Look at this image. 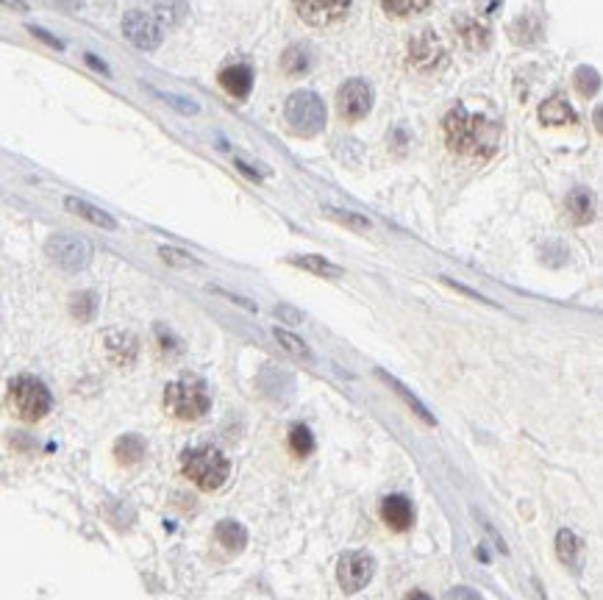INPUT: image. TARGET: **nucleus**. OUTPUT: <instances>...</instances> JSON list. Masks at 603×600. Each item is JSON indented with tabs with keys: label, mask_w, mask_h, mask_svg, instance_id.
Here are the masks:
<instances>
[{
	"label": "nucleus",
	"mask_w": 603,
	"mask_h": 600,
	"mask_svg": "<svg viewBox=\"0 0 603 600\" xmlns=\"http://www.w3.org/2000/svg\"><path fill=\"white\" fill-rule=\"evenodd\" d=\"M443 137L448 150L470 158H489L501 145V126L486 115H473L456 106L443 120Z\"/></svg>",
	"instance_id": "obj_1"
},
{
	"label": "nucleus",
	"mask_w": 603,
	"mask_h": 600,
	"mask_svg": "<svg viewBox=\"0 0 603 600\" xmlns=\"http://www.w3.org/2000/svg\"><path fill=\"white\" fill-rule=\"evenodd\" d=\"M164 409H168L170 417H176V420L195 422L209 414L211 395L200 378L184 375V378H176L173 384H168V390H164Z\"/></svg>",
	"instance_id": "obj_2"
},
{
	"label": "nucleus",
	"mask_w": 603,
	"mask_h": 600,
	"mask_svg": "<svg viewBox=\"0 0 603 600\" xmlns=\"http://www.w3.org/2000/svg\"><path fill=\"white\" fill-rule=\"evenodd\" d=\"M181 473L198 486L203 493H214L220 489L229 475H231V462L211 445H200L192 448L181 456Z\"/></svg>",
	"instance_id": "obj_3"
},
{
	"label": "nucleus",
	"mask_w": 603,
	"mask_h": 600,
	"mask_svg": "<svg viewBox=\"0 0 603 600\" xmlns=\"http://www.w3.org/2000/svg\"><path fill=\"white\" fill-rule=\"evenodd\" d=\"M6 398H9V409H12L20 420H26V422L42 420V417L50 412V406H53L50 390L42 384L39 378H34V375H17V378H12V381H9Z\"/></svg>",
	"instance_id": "obj_4"
},
{
	"label": "nucleus",
	"mask_w": 603,
	"mask_h": 600,
	"mask_svg": "<svg viewBox=\"0 0 603 600\" xmlns=\"http://www.w3.org/2000/svg\"><path fill=\"white\" fill-rule=\"evenodd\" d=\"M325 103L309 92V89H298L287 97L284 103V120L290 123L292 131L303 134V137H314L325 128Z\"/></svg>",
	"instance_id": "obj_5"
},
{
	"label": "nucleus",
	"mask_w": 603,
	"mask_h": 600,
	"mask_svg": "<svg viewBox=\"0 0 603 600\" xmlns=\"http://www.w3.org/2000/svg\"><path fill=\"white\" fill-rule=\"evenodd\" d=\"M448 59H451V53H448L445 42L436 36L434 31L417 34V36L409 42V47H406V62H409V67H412L414 73H420V76H434V73L445 70V67H448Z\"/></svg>",
	"instance_id": "obj_6"
},
{
	"label": "nucleus",
	"mask_w": 603,
	"mask_h": 600,
	"mask_svg": "<svg viewBox=\"0 0 603 600\" xmlns=\"http://www.w3.org/2000/svg\"><path fill=\"white\" fill-rule=\"evenodd\" d=\"M45 253L53 264L67 272H81L92 261V245L78 234H53L45 245Z\"/></svg>",
	"instance_id": "obj_7"
},
{
	"label": "nucleus",
	"mask_w": 603,
	"mask_h": 600,
	"mask_svg": "<svg viewBox=\"0 0 603 600\" xmlns=\"http://www.w3.org/2000/svg\"><path fill=\"white\" fill-rule=\"evenodd\" d=\"M373 108V89L362 78H351L337 92V115L345 123H359L370 115Z\"/></svg>",
	"instance_id": "obj_8"
},
{
	"label": "nucleus",
	"mask_w": 603,
	"mask_h": 600,
	"mask_svg": "<svg viewBox=\"0 0 603 600\" xmlns=\"http://www.w3.org/2000/svg\"><path fill=\"white\" fill-rule=\"evenodd\" d=\"M375 575V559L367 551H348L337 564V581L342 592H362Z\"/></svg>",
	"instance_id": "obj_9"
},
{
	"label": "nucleus",
	"mask_w": 603,
	"mask_h": 600,
	"mask_svg": "<svg viewBox=\"0 0 603 600\" xmlns=\"http://www.w3.org/2000/svg\"><path fill=\"white\" fill-rule=\"evenodd\" d=\"M292 9L298 12V17L312 25V28H328L340 23L348 9L351 0H292Z\"/></svg>",
	"instance_id": "obj_10"
},
{
	"label": "nucleus",
	"mask_w": 603,
	"mask_h": 600,
	"mask_svg": "<svg viewBox=\"0 0 603 600\" xmlns=\"http://www.w3.org/2000/svg\"><path fill=\"white\" fill-rule=\"evenodd\" d=\"M123 34H126V39H128L134 47H139V50H156V47L161 45V39H164L161 23H158L153 15L137 12V9L123 17Z\"/></svg>",
	"instance_id": "obj_11"
},
{
	"label": "nucleus",
	"mask_w": 603,
	"mask_h": 600,
	"mask_svg": "<svg viewBox=\"0 0 603 600\" xmlns=\"http://www.w3.org/2000/svg\"><path fill=\"white\" fill-rule=\"evenodd\" d=\"M103 351H106V356L112 364L128 367V364H134L139 345H137L134 334H128V331H106L103 334Z\"/></svg>",
	"instance_id": "obj_12"
},
{
	"label": "nucleus",
	"mask_w": 603,
	"mask_h": 600,
	"mask_svg": "<svg viewBox=\"0 0 603 600\" xmlns=\"http://www.w3.org/2000/svg\"><path fill=\"white\" fill-rule=\"evenodd\" d=\"M454 31H456V39L467 47V50H484L489 45V28L478 20V17H470V15H459L454 20Z\"/></svg>",
	"instance_id": "obj_13"
},
{
	"label": "nucleus",
	"mask_w": 603,
	"mask_h": 600,
	"mask_svg": "<svg viewBox=\"0 0 603 600\" xmlns=\"http://www.w3.org/2000/svg\"><path fill=\"white\" fill-rule=\"evenodd\" d=\"M217 81H220V86L231 95V97H237V100H245L248 95H250V89H253V70L248 67V65H229V67H223L220 70V76H217Z\"/></svg>",
	"instance_id": "obj_14"
},
{
	"label": "nucleus",
	"mask_w": 603,
	"mask_h": 600,
	"mask_svg": "<svg viewBox=\"0 0 603 600\" xmlns=\"http://www.w3.org/2000/svg\"><path fill=\"white\" fill-rule=\"evenodd\" d=\"M381 517L393 531H409L414 523V509L404 495H390L381 501Z\"/></svg>",
	"instance_id": "obj_15"
},
{
	"label": "nucleus",
	"mask_w": 603,
	"mask_h": 600,
	"mask_svg": "<svg viewBox=\"0 0 603 600\" xmlns=\"http://www.w3.org/2000/svg\"><path fill=\"white\" fill-rule=\"evenodd\" d=\"M539 120H542L547 128H565V126H573V123H576V112H573V106H570L565 97L554 95V97H547V100L539 106Z\"/></svg>",
	"instance_id": "obj_16"
},
{
	"label": "nucleus",
	"mask_w": 603,
	"mask_h": 600,
	"mask_svg": "<svg viewBox=\"0 0 603 600\" xmlns=\"http://www.w3.org/2000/svg\"><path fill=\"white\" fill-rule=\"evenodd\" d=\"M65 208L73 211L76 217H81V220L97 226V229H106V231H115V229H118V220H115L112 214L103 211V208H97V206H92V203H87V200H81V198H65Z\"/></svg>",
	"instance_id": "obj_17"
},
{
	"label": "nucleus",
	"mask_w": 603,
	"mask_h": 600,
	"mask_svg": "<svg viewBox=\"0 0 603 600\" xmlns=\"http://www.w3.org/2000/svg\"><path fill=\"white\" fill-rule=\"evenodd\" d=\"M375 372H378V378L383 381V384H387V387H390V390H393V392H395V395H398V398H401V401H404V403H406V406H409V409H412V412H414V414H417V417H420L423 422H428V425H436V417H434V414H431V412H428V409H425V406L420 403V398H417L414 392H409V390H406V387L401 384V381H398L395 375L383 372V370H375Z\"/></svg>",
	"instance_id": "obj_18"
},
{
	"label": "nucleus",
	"mask_w": 603,
	"mask_h": 600,
	"mask_svg": "<svg viewBox=\"0 0 603 600\" xmlns=\"http://www.w3.org/2000/svg\"><path fill=\"white\" fill-rule=\"evenodd\" d=\"M557 554H559V562L565 564V567H570V570H581V556H584V544H581V539L573 534V531H567V528H562L559 534H557Z\"/></svg>",
	"instance_id": "obj_19"
},
{
	"label": "nucleus",
	"mask_w": 603,
	"mask_h": 600,
	"mask_svg": "<svg viewBox=\"0 0 603 600\" xmlns=\"http://www.w3.org/2000/svg\"><path fill=\"white\" fill-rule=\"evenodd\" d=\"M214 536L231 554L245 551V544H248V531L237 520H220V523H217V528H214Z\"/></svg>",
	"instance_id": "obj_20"
},
{
	"label": "nucleus",
	"mask_w": 603,
	"mask_h": 600,
	"mask_svg": "<svg viewBox=\"0 0 603 600\" xmlns=\"http://www.w3.org/2000/svg\"><path fill=\"white\" fill-rule=\"evenodd\" d=\"M567 214L576 226H587L595 217V198L589 189H573L567 195Z\"/></svg>",
	"instance_id": "obj_21"
},
{
	"label": "nucleus",
	"mask_w": 603,
	"mask_h": 600,
	"mask_svg": "<svg viewBox=\"0 0 603 600\" xmlns=\"http://www.w3.org/2000/svg\"><path fill=\"white\" fill-rule=\"evenodd\" d=\"M145 4L150 6L158 23H168V25H179L189 12L187 0H145Z\"/></svg>",
	"instance_id": "obj_22"
},
{
	"label": "nucleus",
	"mask_w": 603,
	"mask_h": 600,
	"mask_svg": "<svg viewBox=\"0 0 603 600\" xmlns=\"http://www.w3.org/2000/svg\"><path fill=\"white\" fill-rule=\"evenodd\" d=\"M115 459L123 464V467H137L142 459H145V442L142 436L137 433H126L115 442Z\"/></svg>",
	"instance_id": "obj_23"
},
{
	"label": "nucleus",
	"mask_w": 603,
	"mask_h": 600,
	"mask_svg": "<svg viewBox=\"0 0 603 600\" xmlns=\"http://www.w3.org/2000/svg\"><path fill=\"white\" fill-rule=\"evenodd\" d=\"M290 264H295V267L312 272V276H320V279H340L342 272H345L342 267H337L334 261H328V259H322V256H292Z\"/></svg>",
	"instance_id": "obj_24"
},
{
	"label": "nucleus",
	"mask_w": 603,
	"mask_h": 600,
	"mask_svg": "<svg viewBox=\"0 0 603 600\" xmlns=\"http://www.w3.org/2000/svg\"><path fill=\"white\" fill-rule=\"evenodd\" d=\"M431 4H434V0H381V9L387 12L390 17L406 20V17L423 15Z\"/></svg>",
	"instance_id": "obj_25"
},
{
	"label": "nucleus",
	"mask_w": 603,
	"mask_h": 600,
	"mask_svg": "<svg viewBox=\"0 0 603 600\" xmlns=\"http://www.w3.org/2000/svg\"><path fill=\"white\" fill-rule=\"evenodd\" d=\"M322 214L328 217V220H334L340 226H348L353 231H370L373 223L367 220V217L356 214V211H348V208H337V206H322Z\"/></svg>",
	"instance_id": "obj_26"
},
{
	"label": "nucleus",
	"mask_w": 603,
	"mask_h": 600,
	"mask_svg": "<svg viewBox=\"0 0 603 600\" xmlns=\"http://www.w3.org/2000/svg\"><path fill=\"white\" fill-rule=\"evenodd\" d=\"M281 70H284V76H290V78L303 76V73L309 70V50L301 47V45L287 47L284 56H281Z\"/></svg>",
	"instance_id": "obj_27"
},
{
	"label": "nucleus",
	"mask_w": 603,
	"mask_h": 600,
	"mask_svg": "<svg viewBox=\"0 0 603 600\" xmlns=\"http://www.w3.org/2000/svg\"><path fill=\"white\" fill-rule=\"evenodd\" d=\"M272 340H276L287 353H292V356H298V359H306V361H314L312 348H309L301 337H295L292 331H287V329H272Z\"/></svg>",
	"instance_id": "obj_28"
},
{
	"label": "nucleus",
	"mask_w": 603,
	"mask_h": 600,
	"mask_svg": "<svg viewBox=\"0 0 603 600\" xmlns=\"http://www.w3.org/2000/svg\"><path fill=\"white\" fill-rule=\"evenodd\" d=\"M290 451L298 456V459H306V456H312V451H314V436H312V431L303 425V422H295L292 428H290Z\"/></svg>",
	"instance_id": "obj_29"
},
{
	"label": "nucleus",
	"mask_w": 603,
	"mask_h": 600,
	"mask_svg": "<svg viewBox=\"0 0 603 600\" xmlns=\"http://www.w3.org/2000/svg\"><path fill=\"white\" fill-rule=\"evenodd\" d=\"M148 92L153 97L164 100L170 108H176V112H181V115H198L200 112V106L192 97H184V95H176V92H164V89H156V86H148Z\"/></svg>",
	"instance_id": "obj_30"
},
{
	"label": "nucleus",
	"mask_w": 603,
	"mask_h": 600,
	"mask_svg": "<svg viewBox=\"0 0 603 600\" xmlns=\"http://www.w3.org/2000/svg\"><path fill=\"white\" fill-rule=\"evenodd\" d=\"M573 84H576L578 95L589 100V97H595L598 89H600V76H598V70H592V67H578L576 76H573Z\"/></svg>",
	"instance_id": "obj_31"
},
{
	"label": "nucleus",
	"mask_w": 603,
	"mask_h": 600,
	"mask_svg": "<svg viewBox=\"0 0 603 600\" xmlns=\"http://www.w3.org/2000/svg\"><path fill=\"white\" fill-rule=\"evenodd\" d=\"M70 311H73L76 320L87 322V320H92L95 311H97V298H95L92 292H78V295L70 298Z\"/></svg>",
	"instance_id": "obj_32"
},
{
	"label": "nucleus",
	"mask_w": 603,
	"mask_h": 600,
	"mask_svg": "<svg viewBox=\"0 0 603 600\" xmlns=\"http://www.w3.org/2000/svg\"><path fill=\"white\" fill-rule=\"evenodd\" d=\"M158 259L164 261V264H170V267H198L200 261L195 259V256H189L187 250H181V248H170V245H161L158 248Z\"/></svg>",
	"instance_id": "obj_33"
},
{
	"label": "nucleus",
	"mask_w": 603,
	"mask_h": 600,
	"mask_svg": "<svg viewBox=\"0 0 603 600\" xmlns=\"http://www.w3.org/2000/svg\"><path fill=\"white\" fill-rule=\"evenodd\" d=\"M443 600H481V595L470 586H456V589H448Z\"/></svg>",
	"instance_id": "obj_34"
},
{
	"label": "nucleus",
	"mask_w": 603,
	"mask_h": 600,
	"mask_svg": "<svg viewBox=\"0 0 603 600\" xmlns=\"http://www.w3.org/2000/svg\"><path fill=\"white\" fill-rule=\"evenodd\" d=\"M28 31L34 34V36H39L45 45H50V47H56V50H65V42L62 39H56L53 34H47V31H42V28H36V25H28Z\"/></svg>",
	"instance_id": "obj_35"
},
{
	"label": "nucleus",
	"mask_w": 603,
	"mask_h": 600,
	"mask_svg": "<svg viewBox=\"0 0 603 600\" xmlns=\"http://www.w3.org/2000/svg\"><path fill=\"white\" fill-rule=\"evenodd\" d=\"M276 314H279L281 320H287V322H301V320H303V314H298V311L290 309V306H276Z\"/></svg>",
	"instance_id": "obj_36"
},
{
	"label": "nucleus",
	"mask_w": 603,
	"mask_h": 600,
	"mask_svg": "<svg viewBox=\"0 0 603 600\" xmlns=\"http://www.w3.org/2000/svg\"><path fill=\"white\" fill-rule=\"evenodd\" d=\"M217 295H223V298H229V300H234V303H240V306H245L248 311H256V303H250V300H245V298H240V295H234V292H226V290H214Z\"/></svg>",
	"instance_id": "obj_37"
},
{
	"label": "nucleus",
	"mask_w": 603,
	"mask_h": 600,
	"mask_svg": "<svg viewBox=\"0 0 603 600\" xmlns=\"http://www.w3.org/2000/svg\"><path fill=\"white\" fill-rule=\"evenodd\" d=\"M50 4L59 9H67V12H78L84 6V0H50Z\"/></svg>",
	"instance_id": "obj_38"
},
{
	"label": "nucleus",
	"mask_w": 603,
	"mask_h": 600,
	"mask_svg": "<svg viewBox=\"0 0 603 600\" xmlns=\"http://www.w3.org/2000/svg\"><path fill=\"white\" fill-rule=\"evenodd\" d=\"M0 6L15 9V12H28V4H26V0H0Z\"/></svg>",
	"instance_id": "obj_39"
},
{
	"label": "nucleus",
	"mask_w": 603,
	"mask_h": 600,
	"mask_svg": "<svg viewBox=\"0 0 603 600\" xmlns=\"http://www.w3.org/2000/svg\"><path fill=\"white\" fill-rule=\"evenodd\" d=\"M234 165H237V168H240V170H242V173H245L248 178H253V181H259V173H256L253 168H248V165H245V161H242V158H237V161H234Z\"/></svg>",
	"instance_id": "obj_40"
},
{
	"label": "nucleus",
	"mask_w": 603,
	"mask_h": 600,
	"mask_svg": "<svg viewBox=\"0 0 603 600\" xmlns=\"http://www.w3.org/2000/svg\"><path fill=\"white\" fill-rule=\"evenodd\" d=\"M87 62H89V67H95V70H100V73H108V67H106L97 56H92V53H87Z\"/></svg>",
	"instance_id": "obj_41"
},
{
	"label": "nucleus",
	"mask_w": 603,
	"mask_h": 600,
	"mask_svg": "<svg viewBox=\"0 0 603 600\" xmlns=\"http://www.w3.org/2000/svg\"><path fill=\"white\" fill-rule=\"evenodd\" d=\"M406 600H431V595H425V592L414 589V592H409V595H406Z\"/></svg>",
	"instance_id": "obj_42"
}]
</instances>
